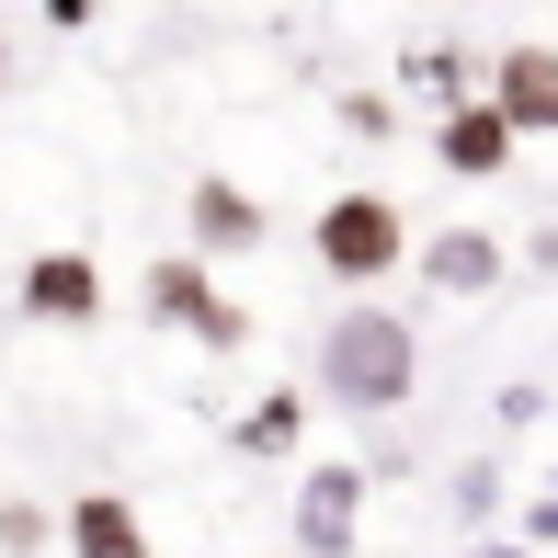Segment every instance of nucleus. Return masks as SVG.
I'll return each mask as SVG.
<instances>
[{"instance_id": "6e6552de", "label": "nucleus", "mask_w": 558, "mask_h": 558, "mask_svg": "<svg viewBox=\"0 0 558 558\" xmlns=\"http://www.w3.org/2000/svg\"><path fill=\"white\" fill-rule=\"evenodd\" d=\"M58 547H69V558H160L125 490H81V501L58 513Z\"/></svg>"}, {"instance_id": "20e7f679", "label": "nucleus", "mask_w": 558, "mask_h": 558, "mask_svg": "<svg viewBox=\"0 0 558 558\" xmlns=\"http://www.w3.org/2000/svg\"><path fill=\"white\" fill-rule=\"evenodd\" d=\"M263 194L251 183H228V171H194V194H183V240H194V263H240V251H263Z\"/></svg>"}, {"instance_id": "1a4fd4ad", "label": "nucleus", "mask_w": 558, "mask_h": 558, "mask_svg": "<svg viewBox=\"0 0 558 558\" xmlns=\"http://www.w3.org/2000/svg\"><path fill=\"white\" fill-rule=\"evenodd\" d=\"M422 286L434 296H490L501 286V240L490 228H434V240H422Z\"/></svg>"}, {"instance_id": "9b49d317", "label": "nucleus", "mask_w": 558, "mask_h": 558, "mask_svg": "<svg viewBox=\"0 0 558 558\" xmlns=\"http://www.w3.org/2000/svg\"><path fill=\"white\" fill-rule=\"evenodd\" d=\"M296 434H308V399L296 388H263L240 411V456H296Z\"/></svg>"}, {"instance_id": "0eeeda50", "label": "nucleus", "mask_w": 558, "mask_h": 558, "mask_svg": "<svg viewBox=\"0 0 558 558\" xmlns=\"http://www.w3.org/2000/svg\"><path fill=\"white\" fill-rule=\"evenodd\" d=\"M490 114L513 137H558V46H501L490 58Z\"/></svg>"}, {"instance_id": "f03ea898", "label": "nucleus", "mask_w": 558, "mask_h": 558, "mask_svg": "<svg viewBox=\"0 0 558 558\" xmlns=\"http://www.w3.org/2000/svg\"><path fill=\"white\" fill-rule=\"evenodd\" d=\"M308 251H319L331 286H388V274L411 263V217H399L388 194H331L319 228H308Z\"/></svg>"}, {"instance_id": "ddd939ff", "label": "nucleus", "mask_w": 558, "mask_h": 558, "mask_svg": "<svg viewBox=\"0 0 558 558\" xmlns=\"http://www.w3.org/2000/svg\"><path fill=\"white\" fill-rule=\"evenodd\" d=\"M58 547V513L46 501H0V558H46Z\"/></svg>"}, {"instance_id": "9d476101", "label": "nucleus", "mask_w": 558, "mask_h": 558, "mask_svg": "<svg viewBox=\"0 0 558 558\" xmlns=\"http://www.w3.org/2000/svg\"><path fill=\"white\" fill-rule=\"evenodd\" d=\"M434 160H445V171H468V183H490V171L513 160V125H501L490 104H456V114L434 125Z\"/></svg>"}, {"instance_id": "2eb2a0df", "label": "nucleus", "mask_w": 558, "mask_h": 558, "mask_svg": "<svg viewBox=\"0 0 558 558\" xmlns=\"http://www.w3.org/2000/svg\"><path fill=\"white\" fill-rule=\"evenodd\" d=\"M0 81H12V35H0Z\"/></svg>"}, {"instance_id": "dca6fc26", "label": "nucleus", "mask_w": 558, "mask_h": 558, "mask_svg": "<svg viewBox=\"0 0 558 558\" xmlns=\"http://www.w3.org/2000/svg\"><path fill=\"white\" fill-rule=\"evenodd\" d=\"M286 558H296V547H286Z\"/></svg>"}, {"instance_id": "f257e3e1", "label": "nucleus", "mask_w": 558, "mask_h": 558, "mask_svg": "<svg viewBox=\"0 0 558 558\" xmlns=\"http://www.w3.org/2000/svg\"><path fill=\"white\" fill-rule=\"evenodd\" d=\"M411 388H422V331H411L399 308H365V296H353L331 331H319V399H342V411L388 422Z\"/></svg>"}, {"instance_id": "7ed1b4c3", "label": "nucleus", "mask_w": 558, "mask_h": 558, "mask_svg": "<svg viewBox=\"0 0 558 558\" xmlns=\"http://www.w3.org/2000/svg\"><path fill=\"white\" fill-rule=\"evenodd\" d=\"M137 296H148V319H160V331H183V342H206V353H240V342H251V308L217 286L206 263H194V251H160Z\"/></svg>"}, {"instance_id": "39448f33", "label": "nucleus", "mask_w": 558, "mask_h": 558, "mask_svg": "<svg viewBox=\"0 0 558 558\" xmlns=\"http://www.w3.org/2000/svg\"><path fill=\"white\" fill-rule=\"evenodd\" d=\"M353 524H365V468L353 456H319L296 478V558H353Z\"/></svg>"}, {"instance_id": "f8f14e48", "label": "nucleus", "mask_w": 558, "mask_h": 558, "mask_svg": "<svg viewBox=\"0 0 558 558\" xmlns=\"http://www.w3.org/2000/svg\"><path fill=\"white\" fill-rule=\"evenodd\" d=\"M411 81H422V92H445V114H456V104H478V92H468V81H478V69H468V46H422V58H411Z\"/></svg>"}, {"instance_id": "4468645a", "label": "nucleus", "mask_w": 558, "mask_h": 558, "mask_svg": "<svg viewBox=\"0 0 558 558\" xmlns=\"http://www.w3.org/2000/svg\"><path fill=\"white\" fill-rule=\"evenodd\" d=\"M456 513H468V524H478V513H501V478H490V468H468V478H456Z\"/></svg>"}, {"instance_id": "423d86ee", "label": "nucleus", "mask_w": 558, "mask_h": 558, "mask_svg": "<svg viewBox=\"0 0 558 558\" xmlns=\"http://www.w3.org/2000/svg\"><path fill=\"white\" fill-rule=\"evenodd\" d=\"M23 319H35V331H92V319H104L92 251H35V263H23Z\"/></svg>"}]
</instances>
